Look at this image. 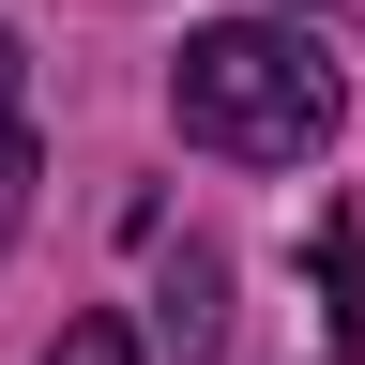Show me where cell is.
<instances>
[{
	"mask_svg": "<svg viewBox=\"0 0 365 365\" xmlns=\"http://www.w3.org/2000/svg\"><path fill=\"white\" fill-rule=\"evenodd\" d=\"M168 122L198 137V153H228V168H304L319 137L350 122V76L319 61V31L213 16V31H182V61H168Z\"/></svg>",
	"mask_w": 365,
	"mask_h": 365,
	"instance_id": "cell-1",
	"label": "cell"
},
{
	"mask_svg": "<svg viewBox=\"0 0 365 365\" xmlns=\"http://www.w3.org/2000/svg\"><path fill=\"white\" fill-rule=\"evenodd\" d=\"M16 213H31V46L0 31V244H16Z\"/></svg>",
	"mask_w": 365,
	"mask_h": 365,
	"instance_id": "cell-2",
	"label": "cell"
},
{
	"mask_svg": "<svg viewBox=\"0 0 365 365\" xmlns=\"http://www.w3.org/2000/svg\"><path fill=\"white\" fill-rule=\"evenodd\" d=\"M46 365H137V319H76V335L46 350Z\"/></svg>",
	"mask_w": 365,
	"mask_h": 365,
	"instance_id": "cell-3",
	"label": "cell"
}]
</instances>
